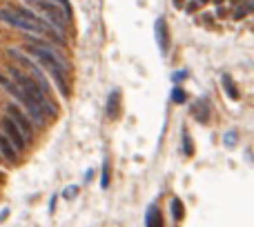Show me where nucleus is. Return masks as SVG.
<instances>
[{"instance_id":"15","label":"nucleus","mask_w":254,"mask_h":227,"mask_svg":"<svg viewBox=\"0 0 254 227\" xmlns=\"http://www.w3.org/2000/svg\"><path fill=\"white\" fill-rule=\"evenodd\" d=\"M101 187L107 189L110 187V161L103 158V170H101Z\"/></svg>"},{"instance_id":"6","label":"nucleus","mask_w":254,"mask_h":227,"mask_svg":"<svg viewBox=\"0 0 254 227\" xmlns=\"http://www.w3.org/2000/svg\"><path fill=\"white\" fill-rule=\"evenodd\" d=\"M0 129H2V134L13 143V147H16V149H25L27 136L22 134V129H20V127H18L9 116H4L2 120H0Z\"/></svg>"},{"instance_id":"18","label":"nucleus","mask_w":254,"mask_h":227,"mask_svg":"<svg viewBox=\"0 0 254 227\" xmlns=\"http://www.w3.org/2000/svg\"><path fill=\"white\" fill-rule=\"evenodd\" d=\"M52 2H56L58 7H61L63 11H65V16H67V18L71 16V4H69V0H52Z\"/></svg>"},{"instance_id":"3","label":"nucleus","mask_w":254,"mask_h":227,"mask_svg":"<svg viewBox=\"0 0 254 227\" xmlns=\"http://www.w3.org/2000/svg\"><path fill=\"white\" fill-rule=\"evenodd\" d=\"M7 74H9V78H11L13 83H16L18 87H20L22 92H25L27 96L31 98V101L38 103V105L43 107L47 116H54V114H56V105H54V103L49 101V98H47V92H45V89L40 87V85L36 83V80L31 78V76H27L25 71H20L18 67H13V65H9V67H7Z\"/></svg>"},{"instance_id":"11","label":"nucleus","mask_w":254,"mask_h":227,"mask_svg":"<svg viewBox=\"0 0 254 227\" xmlns=\"http://www.w3.org/2000/svg\"><path fill=\"white\" fill-rule=\"evenodd\" d=\"M192 114H194V118H196L198 122H207L210 120V105H207V101H196L192 105Z\"/></svg>"},{"instance_id":"20","label":"nucleus","mask_w":254,"mask_h":227,"mask_svg":"<svg viewBox=\"0 0 254 227\" xmlns=\"http://www.w3.org/2000/svg\"><path fill=\"white\" fill-rule=\"evenodd\" d=\"M183 78H185V69H181V71H176V74H172V80H174V83H181Z\"/></svg>"},{"instance_id":"7","label":"nucleus","mask_w":254,"mask_h":227,"mask_svg":"<svg viewBox=\"0 0 254 227\" xmlns=\"http://www.w3.org/2000/svg\"><path fill=\"white\" fill-rule=\"evenodd\" d=\"M154 36H156L158 52L165 56V54L170 52V29H167V22L163 16H158L156 22H154Z\"/></svg>"},{"instance_id":"13","label":"nucleus","mask_w":254,"mask_h":227,"mask_svg":"<svg viewBox=\"0 0 254 227\" xmlns=\"http://www.w3.org/2000/svg\"><path fill=\"white\" fill-rule=\"evenodd\" d=\"M170 212H172V219L174 221H183L185 207H183V203H181V198H172L170 201Z\"/></svg>"},{"instance_id":"1","label":"nucleus","mask_w":254,"mask_h":227,"mask_svg":"<svg viewBox=\"0 0 254 227\" xmlns=\"http://www.w3.org/2000/svg\"><path fill=\"white\" fill-rule=\"evenodd\" d=\"M29 38L34 40V43H27L25 52L29 54V56H34L36 60L49 71V76L54 78L58 92L67 98V94H69V89H67V80H65L67 78V60L63 58V54L58 52V49H54L52 43L38 38V36H29Z\"/></svg>"},{"instance_id":"4","label":"nucleus","mask_w":254,"mask_h":227,"mask_svg":"<svg viewBox=\"0 0 254 227\" xmlns=\"http://www.w3.org/2000/svg\"><path fill=\"white\" fill-rule=\"evenodd\" d=\"M0 87H2V89H7V92L11 94V96H16L18 101H20L22 105H25L27 116H29L31 120H34V122H38V125H43V122H45V118H47V114H45V110L38 105V103H34V101H31V98L27 96V94L22 92V89L18 87V85L13 83L11 78H7V76H2V74H0Z\"/></svg>"},{"instance_id":"8","label":"nucleus","mask_w":254,"mask_h":227,"mask_svg":"<svg viewBox=\"0 0 254 227\" xmlns=\"http://www.w3.org/2000/svg\"><path fill=\"white\" fill-rule=\"evenodd\" d=\"M7 116L11 118V120L22 129V134H25L27 138H29V136H31V118L27 116V114L18 110V107L13 105V103H9V105H7Z\"/></svg>"},{"instance_id":"12","label":"nucleus","mask_w":254,"mask_h":227,"mask_svg":"<svg viewBox=\"0 0 254 227\" xmlns=\"http://www.w3.org/2000/svg\"><path fill=\"white\" fill-rule=\"evenodd\" d=\"M0 154H2L4 161H9V163H13L18 158L16 156V147H13V143L4 134H0Z\"/></svg>"},{"instance_id":"17","label":"nucleus","mask_w":254,"mask_h":227,"mask_svg":"<svg viewBox=\"0 0 254 227\" xmlns=\"http://www.w3.org/2000/svg\"><path fill=\"white\" fill-rule=\"evenodd\" d=\"M172 101L174 103H185V92L181 87H174L172 89Z\"/></svg>"},{"instance_id":"10","label":"nucleus","mask_w":254,"mask_h":227,"mask_svg":"<svg viewBox=\"0 0 254 227\" xmlns=\"http://www.w3.org/2000/svg\"><path fill=\"white\" fill-rule=\"evenodd\" d=\"M145 227H163L161 210L156 207V203H152L147 207V212H145Z\"/></svg>"},{"instance_id":"19","label":"nucleus","mask_w":254,"mask_h":227,"mask_svg":"<svg viewBox=\"0 0 254 227\" xmlns=\"http://www.w3.org/2000/svg\"><path fill=\"white\" fill-rule=\"evenodd\" d=\"M223 143L228 145V147H232V145L237 143V131H234V129H232V131H228V134L223 136Z\"/></svg>"},{"instance_id":"21","label":"nucleus","mask_w":254,"mask_h":227,"mask_svg":"<svg viewBox=\"0 0 254 227\" xmlns=\"http://www.w3.org/2000/svg\"><path fill=\"white\" fill-rule=\"evenodd\" d=\"M76 194H78V187H69V189H65V194H63V196H65V198H74Z\"/></svg>"},{"instance_id":"16","label":"nucleus","mask_w":254,"mask_h":227,"mask_svg":"<svg viewBox=\"0 0 254 227\" xmlns=\"http://www.w3.org/2000/svg\"><path fill=\"white\" fill-rule=\"evenodd\" d=\"M192 152H194V145H192V140H190V134L183 131V154L185 156H192Z\"/></svg>"},{"instance_id":"14","label":"nucleus","mask_w":254,"mask_h":227,"mask_svg":"<svg viewBox=\"0 0 254 227\" xmlns=\"http://www.w3.org/2000/svg\"><path fill=\"white\" fill-rule=\"evenodd\" d=\"M221 80H223V89H225V92H228V96L237 101V98H239V92H237V87H234L232 78H230V76L225 74V76H223V78H221Z\"/></svg>"},{"instance_id":"2","label":"nucleus","mask_w":254,"mask_h":227,"mask_svg":"<svg viewBox=\"0 0 254 227\" xmlns=\"http://www.w3.org/2000/svg\"><path fill=\"white\" fill-rule=\"evenodd\" d=\"M0 20L16 27V29H20V31H25L27 36H38V38L49 36V38H54L58 45H63L61 31H56L49 22H45L38 13L31 11L29 7H2L0 9Z\"/></svg>"},{"instance_id":"9","label":"nucleus","mask_w":254,"mask_h":227,"mask_svg":"<svg viewBox=\"0 0 254 227\" xmlns=\"http://www.w3.org/2000/svg\"><path fill=\"white\" fill-rule=\"evenodd\" d=\"M105 114L110 120H116L121 114V94L119 89H112L110 96H107V103H105Z\"/></svg>"},{"instance_id":"5","label":"nucleus","mask_w":254,"mask_h":227,"mask_svg":"<svg viewBox=\"0 0 254 227\" xmlns=\"http://www.w3.org/2000/svg\"><path fill=\"white\" fill-rule=\"evenodd\" d=\"M27 2H29L31 7H34V11L40 13V18H43L45 22H49L56 31L63 34V31L67 29V20H69V18L65 16V11H63L56 2H52V0H27Z\"/></svg>"}]
</instances>
